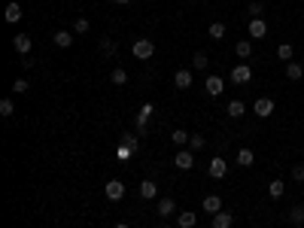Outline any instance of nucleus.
<instances>
[{
	"instance_id": "1",
	"label": "nucleus",
	"mask_w": 304,
	"mask_h": 228,
	"mask_svg": "<svg viewBox=\"0 0 304 228\" xmlns=\"http://www.w3.org/2000/svg\"><path fill=\"white\" fill-rule=\"evenodd\" d=\"M131 55H134V58H140V61L152 58V55H155V43H149V40H137V43L131 46Z\"/></svg>"
},
{
	"instance_id": "2",
	"label": "nucleus",
	"mask_w": 304,
	"mask_h": 228,
	"mask_svg": "<svg viewBox=\"0 0 304 228\" xmlns=\"http://www.w3.org/2000/svg\"><path fill=\"white\" fill-rule=\"evenodd\" d=\"M207 173H210L213 180H222L225 173H228V162H225V159H219V155H216V159H213V162L207 164Z\"/></svg>"
},
{
	"instance_id": "3",
	"label": "nucleus",
	"mask_w": 304,
	"mask_h": 228,
	"mask_svg": "<svg viewBox=\"0 0 304 228\" xmlns=\"http://www.w3.org/2000/svg\"><path fill=\"white\" fill-rule=\"evenodd\" d=\"M103 195L110 198V201H122V198H125V186H122L119 180H110V183L103 186Z\"/></svg>"
},
{
	"instance_id": "4",
	"label": "nucleus",
	"mask_w": 304,
	"mask_h": 228,
	"mask_svg": "<svg viewBox=\"0 0 304 228\" xmlns=\"http://www.w3.org/2000/svg\"><path fill=\"white\" fill-rule=\"evenodd\" d=\"M249 79H253V70H249L246 64H237V67H231V82L243 85V82H249Z\"/></svg>"
},
{
	"instance_id": "5",
	"label": "nucleus",
	"mask_w": 304,
	"mask_h": 228,
	"mask_svg": "<svg viewBox=\"0 0 304 228\" xmlns=\"http://www.w3.org/2000/svg\"><path fill=\"white\" fill-rule=\"evenodd\" d=\"M249 37H253V40H265V37H268L265 19H249Z\"/></svg>"
},
{
	"instance_id": "6",
	"label": "nucleus",
	"mask_w": 304,
	"mask_h": 228,
	"mask_svg": "<svg viewBox=\"0 0 304 228\" xmlns=\"http://www.w3.org/2000/svg\"><path fill=\"white\" fill-rule=\"evenodd\" d=\"M253 110H256V116H262V119H268L274 113V100L271 98H259L256 103H253Z\"/></svg>"
},
{
	"instance_id": "7",
	"label": "nucleus",
	"mask_w": 304,
	"mask_h": 228,
	"mask_svg": "<svg viewBox=\"0 0 304 228\" xmlns=\"http://www.w3.org/2000/svg\"><path fill=\"white\" fill-rule=\"evenodd\" d=\"M173 164L180 167V170H192V167H195V159H192V152L180 149V152H176V159H173Z\"/></svg>"
},
{
	"instance_id": "8",
	"label": "nucleus",
	"mask_w": 304,
	"mask_h": 228,
	"mask_svg": "<svg viewBox=\"0 0 304 228\" xmlns=\"http://www.w3.org/2000/svg\"><path fill=\"white\" fill-rule=\"evenodd\" d=\"M204 89H207V95H213V98H219L222 95V76H207V82H204Z\"/></svg>"
},
{
	"instance_id": "9",
	"label": "nucleus",
	"mask_w": 304,
	"mask_h": 228,
	"mask_svg": "<svg viewBox=\"0 0 304 228\" xmlns=\"http://www.w3.org/2000/svg\"><path fill=\"white\" fill-rule=\"evenodd\" d=\"M52 43H55L58 49H70V46H73V33H67V31H55Z\"/></svg>"
},
{
	"instance_id": "10",
	"label": "nucleus",
	"mask_w": 304,
	"mask_h": 228,
	"mask_svg": "<svg viewBox=\"0 0 304 228\" xmlns=\"http://www.w3.org/2000/svg\"><path fill=\"white\" fill-rule=\"evenodd\" d=\"M219 210H222V198L219 195H207L204 198V213L213 216V213H219Z\"/></svg>"
},
{
	"instance_id": "11",
	"label": "nucleus",
	"mask_w": 304,
	"mask_h": 228,
	"mask_svg": "<svg viewBox=\"0 0 304 228\" xmlns=\"http://www.w3.org/2000/svg\"><path fill=\"white\" fill-rule=\"evenodd\" d=\"M12 46H15L19 55H28V52H31V37H28V33H19V37H12Z\"/></svg>"
},
{
	"instance_id": "12",
	"label": "nucleus",
	"mask_w": 304,
	"mask_h": 228,
	"mask_svg": "<svg viewBox=\"0 0 304 228\" xmlns=\"http://www.w3.org/2000/svg\"><path fill=\"white\" fill-rule=\"evenodd\" d=\"M173 210H176V201H173V198H162V201H158V216H162V219L173 216Z\"/></svg>"
},
{
	"instance_id": "13",
	"label": "nucleus",
	"mask_w": 304,
	"mask_h": 228,
	"mask_svg": "<svg viewBox=\"0 0 304 228\" xmlns=\"http://www.w3.org/2000/svg\"><path fill=\"white\" fill-rule=\"evenodd\" d=\"M195 225H198V216H195L192 210H186V213L176 216V228H195Z\"/></svg>"
},
{
	"instance_id": "14",
	"label": "nucleus",
	"mask_w": 304,
	"mask_h": 228,
	"mask_svg": "<svg viewBox=\"0 0 304 228\" xmlns=\"http://www.w3.org/2000/svg\"><path fill=\"white\" fill-rule=\"evenodd\" d=\"M173 85H176V89H189V85H192V73H189L186 67L173 73Z\"/></svg>"
},
{
	"instance_id": "15",
	"label": "nucleus",
	"mask_w": 304,
	"mask_h": 228,
	"mask_svg": "<svg viewBox=\"0 0 304 228\" xmlns=\"http://www.w3.org/2000/svg\"><path fill=\"white\" fill-rule=\"evenodd\" d=\"M155 195H158V186H155L152 180H143V183H140V198L149 201V198H155Z\"/></svg>"
},
{
	"instance_id": "16",
	"label": "nucleus",
	"mask_w": 304,
	"mask_h": 228,
	"mask_svg": "<svg viewBox=\"0 0 304 228\" xmlns=\"http://www.w3.org/2000/svg\"><path fill=\"white\" fill-rule=\"evenodd\" d=\"M286 76H289L292 82H298V79L304 76V67H301L298 61H289V64H286Z\"/></svg>"
},
{
	"instance_id": "17",
	"label": "nucleus",
	"mask_w": 304,
	"mask_h": 228,
	"mask_svg": "<svg viewBox=\"0 0 304 228\" xmlns=\"http://www.w3.org/2000/svg\"><path fill=\"white\" fill-rule=\"evenodd\" d=\"M231 222H235L231 213H222V210H219V213H213V228H231Z\"/></svg>"
},
{
	"instance_id": "18",
	"label": "nucleus",
	"mask_w": 304,
	"mask_h": 228,
	"mask_svg": "<svg viewBox=\"0 0 304 228\" xmlns=\"http://www.w3.org/2000/svg\"><path fill=\"white\" fill-rule=\"evenodd\" d=\"M253 162H256L253 149H237V164L240 167H253Z\"/></svg>"
},
{
	"instance_id": "19",
	"label": "nucleus",
	"mask_w": 304,
	"mask_h": 228,
	"mask_svg": "<svg viewBox=\"0 0 304 228\" xmlns=\"http://www.w3.org/2000/svg\"><path fill=\"white\" fill-rule=\"evenodd\" d=\"M277 58L289 64V61H292V43H280V46H277Z\"/></svg>"
},
{
	"instance_id": "20",
	"label": "nucleus",
	"mask_w": 304,
	"mask_h": 228,
	"mask_svg": "<svg viewBox=\"0 0 304 228\" xmlns=\"http://www.w3.org/2000/svg\"><path fill=\"white\" fill-rule=\"evenodd\" d=\"M19 19H22V6H19V3H9V6H6V22L15 25Z\"/></svg>"
},
{
	"instance_id": "21",
	"label": "nucleus",
	"mask_w": 304,
	"mask_h": 228,
	"mask_svg": "<svg viewBox=\"0 0 304 228\" xmlns=\"http://www.w3.org/2000/svg\"><path fill=\"white\" fill-rule=\"evenodd\" d=\"M289 222H292V225H304V207H301V204H295V207L289 210Z\"/></svg>"
},
{
	"instance_id": "22",
	"label": "nucleus",
	"mask_w": 304,
	"mask_h": 228,
	"mask_svg": "<svg viewBox=\"0 0 304 228\" xmlns=\"http://www.w3.org/2000/svg\"><path fill=\"white\" fill-rule=\"evenodd\" d=\"M283 192H286L283 180H271V186H268V195H271V198H283Z\"/></svg>"
},
{
	"instance_id": "23",
	"label": "nucleus",
	"mask_w": 304,
	"mask_h": 228,
	"mask_svg": "<svg viewBox=\"0 0 304 228\" xmlns=\"http://www.w3.org/2000/svg\"><path fill=\"white\" fill-rule=\"evenodd\" d=\"M192 64H195V70H207V64H210V58H207V52H195V58H192Z\"/></svg>"
},
{
	"instance_id": "24",
	"label": "nucleus",
	"mask_w": 304,
	"mask_h": 228,
	"mask_svg": "<svg viewBox=\"0 0 304 228\" xmlns=\"http://www.w3.org/2000/svg\"><path fill=\"white\" fill-rule=\"evenodd\" d=\"M235 49H237V58H249V55H253V43H249V40H240Z\"/></svg>"
},
{
	"instance_id": "25",
	"label": "nucleus",
	"mask_w": 304,
	"mask_h": 228,
	"mask_svg": "<svg viewBox=\"0 0 304 228\" xmlns=\"http://www.w3.org/2000/svg\"><path fill=\"white\" fill-rule=\"evenodd\" d=\"M110 82H113V85H125V82H128V73H125L122 67H116L113 73H110Z\"/></svg>"
},
{
	"instance_id": "26",
	"label": "nucleus",
	"mask_w": 304,
	"mask_h": 228,
	"mask_svg": "<svg viewBox=\"0 0 304 228\" xmlns=\"http://www.w3.org/2000/svg\"><path fill=\"white\" fill-rule=\"evenodd\" d=\"M210 37H213V40H222V37H225V25H222V22H213V25H210Z\"/></svg>"
},
{
	"instance_id": "27",
	"label": "nucleus",
	"mask_w": 304,
	"mask_h": 228,
	"mask_svg": "<svg viewBox=\"0 0 304 228\" xmlns=\"http://www.w3.org/2000/svg\"><path fill=\"white\" fill-rule=\"evenodd\" d=\"M170 140H173V143H176V146H186V143H189V134H186L183 128H176V131L170 134Z\"/></svg>"
},
{
	"instance_id": "28",
	"label": "nucleus",
	"mask_w": 304,
	"mask_h": 228,
	"mask_svg": "<svg viewBox=\"0 0 304 228\" xmlns=\"http://www.w3.org/2000/svg\"><path fill=\"white\" fill-rule=\"evenodd\" d=\"M243 110H246V107H243L240 100H231V103H228V116H235V119H240V116H243Z\"/></svg>"
},
{
	"instance_id": "29",
	"label": "nucleus",
	"mask_w": 304,
	"mask_h": 228,
	"mask_svg": "<svg viewBox=\"0 0 304 228\" xmlns=\"http://www.w3.org/2000/svg\"><path fill=\"white\" fill-rule=\"evenodd\" d=\"M189 146H192V149H204V146H207V140H204L201 134H192V137H189Z\"/></svg>"
},
{
	"instance_id": "30",
	"label": "nucleus",
	"mask_w": 304,
	"mask_h": 228,
	"mask_svg": "<svg viewBox=\"0 0 304 228\" xmlns=\"http://www.w3.org/2000/svg\"><path fill=\"white\" fill-rule=\"evenodd\" d=\"M15 113V107H12V100L6 98V100H0V116H12Z\"/></svg>"
},
{
	"instance_id": "31",
	"label": "nucleus",
	"mask_w": 304,
	"mask_h": 228,
	"mask_svg": "<svg viewBox=\"0 0 304 228\" xmlns=\"http://www.w3.org/2000/svg\"><path fill=\"white\" fill-rule=\"evenodd\" d=\"M101 52H103V55H113V52H116V43H113V40H101Z\"/></svg>"
},
{
	"instance_id": "32",
	"label": "nucleus",
	"mask_w": 304,
	"mask_h": 228,
	"mask_svg": "<svg viewBox=\"0 0 304 228\" xmlns=\"http://www.w3.org/2000/svg\"><path fill=\"white\" fill-rule=\"evenodd\" d=\"M12 92L25 95V92H28V79H15V82H12Z\"/></svg>"
},
{
	"instance_id": "33",
	"label": "nucleus",
	"mask_w": 304,
	"mask_h": 228,
	"mask_svg": "<svg viewBox=\"0 0 304 228\" xmlns=\"http://www.w3.org/2000/svg\"><path fill=\"white\" fill-rule=\"evenodd\" d=\"M73 31H76V33H85V31H88V19H76V22H73Z\"/></svg>"
},
{
	"instance_id": "34",
	"label": "nucleus",
	"mask_w": 304,
	"mask_h": 228,
	"mask_svg": "<svg viewBox=\"0 0 304 228\" xmlns=\"http://www.w3.org/2000/svg\"><path fill=\"white\" fill-rule=\"evenodd\" d=\"M292 180H304V164H292Z\"/></svg>"
},
{
	"instance_id": "35",
	"label": "nucleus",
	"mask_w": 304,
	"mask_h": 228,
	"mask_svg": "<svg viewBox=\"0 0 304 228\" xmlns=\"http://www.w3.org/2000/svg\"><path fill=\"white\" fill-rule=\"evenodd\" d=\"M249 15H253V19H259V15H262V3H259V0L249 3Z\"/></svg>"
},
{
	"instance_id": "36",
	"label": "nucleus",
	"mask_w": 304,
	"mask_h": 228,
	"mask_svg": "<svg viewBox=\"0 0 304 228\" xmlns=\"http://www.w3.org/2000/svg\"><path fill=\"white\" fill-rule=\"evenodd\" d=\"M116 228H131V225L128 222H116Z\"/></svg>"
},
{
	"instance_id": "37",
	"label": "nucleus",
	"mask_w": 304,
	"mask_h": 228,
	"mask_svg": "<svg viewBox=\"0 0 304 228\" xmlns=\"http://www.w3.org/2000/svg\"><path fill=\"white\" fill-rule=\"evenodd\" d=\"M113 3H131V0H113Z\"/></svg>"
},
{
	"instance_id": "38",
	"label": "nucleus",
	"mask_w": 304,
	"mask_h": 228,
	"mask_svg": "<svg viewBox=\"0 0 304 228\" xmlns=\"http://www.w3.org/2000/svg\"><path fill=\"white\" fill-rule=\"evenodd\" d=\"M165 228H170V225H165Z\"/></svg>"
}]
</instances>
